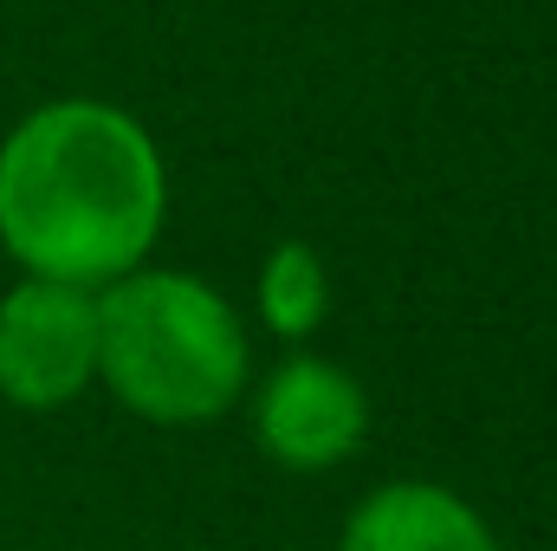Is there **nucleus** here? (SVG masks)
I'll return each mask as SVG.
<instances>
[{
  "instance_id": "20e7f679",
  "label": "nucleus",
  "mask_w": 557,
  "mask_h": 551,
  "mask_svg": "<svg viewBox=\"0 0 557 551\" xmlns=\"http://www.w3.org/2000/svg\"><path fill=\"white\" fill-rule=\"evenodd\" d=\"M363 390L331 364H285L260 396V441L285 467H331L363 441Z\"/></svg>"
},
{
  "instance_id": "f257e3e1",
  "label": "nucleus",
  "mask_w": 557,
  "mask_h": 551,
  "mask_svg": "<svg viewBox=\"0 0 557 551\" xmlns=\"http://www.w3.org/2000/svg\"><path fill=\"white\" fill-rule=\"evenodd\" d=\"M162 221V162L111 105H52L0 149V241L52 285H111Z\"/></svg>"
},
{
  "instance_id": "f03ea898",
  "label": "nucleus",
  "mask_w": 557,
  "mask_h": 551,
  "mask_svg": "<svg viewBox=\"0 0 557 551\" xmlns=\"http://www.w3.org/2000/svg\"><path fill=\"white\" fill-rule=\"evenodd\" d=\"M98 370L149 421H208L240 396L247 344L214 285L124 273L98 305Z\"/></svg>"
},
{
  "instance_id": "39448f33",
  "label": "nucleus",
  "mask_w": 557,
  "mask_h": 551,
  "mask_svg": "<svg viewBox=\"0 0 557 551\" xmlns=\"http://www.w3.org/2000/svg\"><path fill=\"white\" fill-rule=\"evenodd\" d=\"M344 551H493V539L467 500L403 480V487H383L357 506Z\"/></svg>"
},
{
  "instance_id": "7ed1b4c3",
  "label": "nucleus",
  "mask_w": 557,
  "mask_h": 551,
  "mask_svg": "<svg viewBox=\"0 0 557 551\" xmlns=\"http://www.w3.org/2000/svg\"><path fill=\"white\" fill-rule=\"evenodd\" d=\"M98 370V305L78 285L33 279L0 305V396L20 409L72 403Z\"/></svg>"
},
{
  "instance_id": "423d86ee",
  "label": "nucleus",
  "mask_w": 557,
  "mask_h": 551,
  "mask_svg": "<svg viewBox=\"0 0 557 551\" xmlns=\"http://www.w3.org/2000/svg\"><path fill=\"white\" fill-rule=\"evenodd\" d=\"M260 311L285 338H305L324 318V267L311 247H278L260 273Z\"/></svg>"
}]
</instances>
